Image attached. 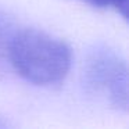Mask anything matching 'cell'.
<instances>
[{
  "label": "cell",
  "mask_w": 129,
  "mask_h": 129,
  "mask_svg": "<svg viewBox=\"0 0 129 129\" xmlns=\"http://www.w3.org/2000/svg\"><path fill=\"white\" fill-rule=\"evenodd\" d=\"M74 53L65 40L38 28H20L10 50V65L35 86L62 83L72 67Z\"/></svg>",
  "instance_id": "1"
},
{
  "label": "cell",
  "mask_w": 129,
  "mask_h": 129,
  "mask_svg": "<svg viewBox=\"0 0 129 129\" xmlns=\"http://www.w3.org/2000/svg\"><path fill=\"white\" fill-rule=\"evenodd\" d=\"M82 83L89 93L103 96L112 107L129 112V61L108 45L96 43L89 49Z\"/></svg>",
  "instance_id": "2"
},
{
  "label": "cell",
  "mask_w": 129,
  "mask_h": 129,
  "mask_svg": "<svg viewBox=\"0 0 129 129\" xmlns=\"http://www.w3.org/2000/svg\"><path fill=\"white\" fill-rule=\"evenodd\" d=\"M17 22L11 15L0 10V75L11 71L10 65V50L14 36L18 31Z\"/></svg>",
  "instance_id": "3"
},
{
  "label": "cell",
  "mask_w": 129,
  "mask_h": 129,
  "mask_svg": "<svg viewBox=\"0 0 129 129\" xmlns=\"http://www.w3.org/2000/svg\"><path fill=\"white\" fill-rule=\"evenodd\" d=\"M114 9L117 10L121 14V17L129 24V0H118Z\"/></svg>",
  "instance_id": "4"
},
{
  "label": "cell",
  "mask_w": 129,
  "mask_h": 129,
  "mask_svg": "<svg viewBox=\"0 0 129 129\" xmlns=\"http://www.w3.org/2000/svg\"><path fill=\"white\" fill-rule=\"evenodd\" d=\"M82 2L97 9H107V7H115L118 0H82Z\"/></svg>",
  "instance_id": "5"
},
{
  "label": "cell",
  "mask_w": 129,
  "mask_h": 129,
  "mask_svg": "<svg viewBox=\"0 0 129 129\" xmlns=\"http://www.w3.org/2000/svg\"><path fill=\"white\" fill-rule=\"evenodd\" d=\"M9 123H7V122H4V121L3 119H0V128H9Z\"/></svg>",
  "instance_id": "6"
}]
</instances>
